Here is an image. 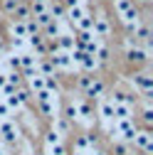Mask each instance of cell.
I'll return each instance as SVG.
<instances>
[{
    "mask_svg": "<svg viewBox=\"0 0 153 155\" xmlns=\"http://www.w3.org/2000/svg\"><path fill=\"white\" fill-rule=\"evenodd\" d=\"M74 155H84V153H82V150H79V153H74Z\"/></svg>",
    "mask_w": 153,
    "mask_h": 155,
    "instance_id": "obj_46",
    "label": "cell"
},
{
    "mask_svg": "<svg viewBox=\"0 0 153 155\" xmlns=\"http://www.w3.org/2000/svg\"><path fill=\"white\" fill-rule=\"evenodd\" d=\"M20 3H25V0H3V10H5L8 15H12V10L20 5Z\"/></svg>",
    "mask_w": 153,
    "mask_h": 155,
    "instance_id": "obj_30",
    "label": "cell"
},
{
    "mask_svg": "<svg viewBox=\"0 0 153 155\" xmlns=\"http://www.w3.org/2000/svg\"><path fill=\"white\" fill-rule=\"evenodd\" d=\"M121 22H124L126 27H136V25L141 22V12H138V8L131 5L126 12H121Z\"/></svg>",
    "mask_w": 153,
    "mask_h": 155,
    "instance_id": "obj_6",
    "label": "cell"
},
{
    "mask_svg": "<svg viewBox=\"0 0 153 155\" xmlns=\"http://www.w3.org/2000/svg\"><path fill=\"white\" fill-rule=\"evenodd\" d=\"M45 143H47V148H52V145H59V143H62V135L52 128V130H47V133H45Z\"/></svg>",
    "mask_w": 153,
    "mask_h": 155,
    "instance_id": "obj_23",
    "label": "cell"
},
{
    "mask_svg": "<svg viewBox=\"0 0 153 155\" xmlns=\"http://www.w3.org/2000/svg\"><path fill=\"white\" fill-rule=\"evenodd\" d=\"M0 155H5V150H3V148H0Z\"/></svg>",
    "mask_w": 153,
    "mask_h": 155,
    "instance_id": "obj_45",
    "label": "cell"
},
{
    "mask_svg": "<svg viewBox=\"0 0 153 155\" xmlns=\"http://www.w3.org/2000/svg\"><path fill=\"white\" fill-rule=\"evenodd\" d=\"M12 17H15V20H20V22H25L27 17H32V15H30V5H27V3H20V5L12 10Z\"/></svg>",
    "mask_w": 153,
    "mask_h": 155,
    "instance_id": "obj_20",
    "label": "cell"
},
{
    "mask_svg": "<svg viewBox=\"0 0 153 155\" xmlns=\"http://www.w3.org/2000/svg\"><path fill=\"white\" fill-rule=\"evenodd\" d=\"M27 81H30V94H37V91H42L45 89V76L40 74V71H32L30 76H27Z\"/></svg>",
    "mask_w": 153,
    "mask_h": 155,
    "instance_id": "obj_10",
    "label": "cell"
},
{
    "mask_svg": "<svg viewBox=\"0 0 153 155\" xmlns=\"http://www.w3.org/2000/svg\"><path fill=\"white\" fill-rule=\"evenodd\" d=\"M47 155H69V153H67V148L59 143V145H52V148H47Z\"/></svg>",
    "mask_w": 153,
    "mask_h": 155,
    "instance_id": "obj_35",
    "label": "cell"
},
{
    "mask_svg": "<svg viewBox=\"0 0 153 155\" xmlns=\"http://www.w3.org/2000/svg\"><path fill=\"white\" fill-rule=\"evenodd\" d=\"M54 130L59 133V135H64V133L69 130V121H67V118H57V126H54Z\"/></svg>",
    "mask_w": 153,
    "mask_h": 155,
    "instance_id": "obj_31",
    "label": "cell"
},
{
    "mask_svg": "<svg viewBox=\"0 0 153 155\" xmlns=\"http://www.w3.org/2000/svg\"><path fill=\"white\" fill-rule=\"evenodd\" d=\"M84 15H87V8H84V5H74V8H67V10H64V17H67L69 22H74V25L79 22Z\"/></svg>",
    "mask_w": 153,
    "mask_h": 155,
    "instance_id": "obj_11",
    "label": "cell"
},
{
    "mask_svg": "<svg viewBox=\"0 0 153 155\" xmlns=\"http://www.w3.org/2000/svg\"><path fill=\"white\" fill-rule=\"evenodd\" d=\"M25 42H27V45H30V47H32L37 54H40V57H45V52H47V40H45V37H42L40 32H37V35H30Z\"/></svg>",
    "mask_w": 153,
    "mask_h": 155,
    "instance_id": "obj_7",
    "label": "cell"
},
{
    "mask_svg": "<svg viewBox=\"0 0 153 155\" xmlns=\"http://www.w3.org/2000/svg\"><path fill=\"white\" fill-rule=\"evenodd\" d=\"M5 84H8V81H5V74H0V89H3Z\"/></svg>",
    "mask_w": 153,
    "mask_h": 155,
    "instance_id": "obj_42",
    "label": "cell"
},
{
    "mask_svg": "<svg viewBox=\"0 0 153 155\" xmlns=\"http://www.w3.org/2000/svg\"><path fill=\"white\" fill-rule=\"evenodd\" d=\"M87 96H89V99H101V96H104V81L101 79H94L91 86L87 89Z\"/></svg>",
    "mask_w": 153,
    "mask_h": 155,
    "instance_id": "obj_16",
    "label": "cell"
},
{
    "mask_svg": "<svg viewBox=\"0 0 153 155\" xmlns=\"http://www.w3.org/2000/svg\"><path fill=\"white\" fill-rule=\"evenodd\" d=\"M131 143L138 150H143V153H151L153 150V135H151V130H136V135H133Z\"/></svg>",
    "mask_w": 153,
    "mask_h": 155,
    "instance_id": "obj_4",
    "label": "cell"
},
{
    "mask_svg": "<svg viewBox=\"0 0 153 155\" xmlns=\"http://www.w3.org/2000/svg\"><path fill=\"white\" fill-rule=\"evenodd\" d=\"M99 113H101V118L111 121V118H114V104H111L109 99H104V101H101V106H99Z\"/></svg>",
    "mask_w": 153,
    "mask_h": 155,
    "instance_id": "obj_21",
    "label": "cell"
},
{
    "mask_svg": "<svg viewBox=\"0 0 153 155\" xmlns=\"http://www.w3.org/2000/svg\"><path fill=\"white\" fill-rule=\"evenodd\" d=\"M133 113V106H126V104H114V118H131Z\"/></svg>",
    "mask_w": 153,
    "mask_h": 155,
    "instance_id": "obj_18",
    "label": "cell"
},
{
    "mask_svg": "<svg viewBox=\"0 0 153 155\" xmlns=\"http://www.w3.org/2000/svg\"><path fill=\"white\" fill-rule=\"evenodd\" d=\"M133 86H136L143 96H151V91H153V76L151 74H146V71H141V74H133Z\"/></svg>",
    "mask_w": 153,
    "mask_h": 155,
    "instance_id": "obj_3",
    "label": "cell"
},
{
    "mask_svg": "<svg viewBox=\"0 0 153 155\" xmlns=\"http://www.w3.org/2000/svg\"><path fill=\"white\" fill-rule=\"evenodd\" d=\"M17 57H20V69H17V71H20V74H25V76H30L32 71H37V57L35 54H17Z\"/></svg>",
    "mask_w": 153,
    "mask_h": 155,
    "instance_id": "obj_5",
    "label": "cell"
},
{
    "mask_svg": "<svg viewBox=\"0 0 153 155\" xmlns=\"http://www.w3.org/2000/svg\"><path fill=\"white\" fill-rule=\"evenodd\" d=\"M94 57H97V62H99V64L109 62V47H106V45H99V49H97V54H94Z\"/></svg>",
    "mask_w": 153,
    "mask_h": 155,
    "instance_id": "obj_26",
    "label": "cell"
},
{
    "mask_svg": "<svg viewBox=\"0 0 153 155\" xmlns=\"http://www.w3.org/2000/svg\"><path fill=\"white\" fill-rule=\"evenodd\" d=\"M89 40H94V32H79V35H76V47L89 42Z\"/></svg>",
    "mask_w": 153,
    "mask_h": 155,
    "instance_id": "obj_36",
    "label": "cell"
},
{
    "mask_svg": "<svg viewBox=\"0 0 153 155\" xmlns=\"http://www.w3.org/2000/svg\"><path fill=\"white\" fill-rule=\"evenodd\" d=\"M25 30H27V37H30V35H37V32H40V27H37V22L32 20V17H27V20H25Z\"/></svg>",
    "mask_w": 153,
    "mask_h": 155,
    "instance_id": "obj_33",
    "label": "cell"
},
{
    "mask_svg": "<svg viewBox=\"0 0 153 155\" xmlns=\"http://www.w3.org/2000/svg\"><path fill=\"white\" fill-rule=\"evenodd\" d=\"M76 106V121H82V123H89L91 121V106L87 101H79V104H74Z\"/></svg>",
    "mask_w": 153,
    "mask_h": 155,
    "instance_id": "obj_12",
    "label": "cell"
},
{
    "mask_svg": "<svg viewBox=\"0 0 153 155\" xmlns=\"http://www.w3.org/2000/svg\"><path fill=\"white\" fill-rule=\"evenodd\" d=\"M15 96H17V101H20V106H22V104H27V101L32 99V94H30L27 89H15Z\"/></svg>",
    "mask_w": 153,
    "mask_h": 155,
    "instance_id": "obj_29",
    "label": "cell"
},
{
    "mask_svg": "<svg viewBox=\"0 0 153 155\" xmlns=\"http://www.w3.org/2000/svg\"><path fill=\"white\" fill-rule=\"evenodd\" d=\"M10 35H12V40H27L25 22H20V20H12V25H10Z\"/></svg>",
    "mask_w": 153,
    "mask_h": 155,
    "instance_id": "obj_15",
    "label": "cell"
},
{
    "mask_svg": "<svg viewBox=\"0 0 153 155\" xmlns=\"http://www.w3.org/2000/svg\"><path fill=\"white\" fill-rule=\"evenodd\" d=\"M57 49L72 52V49H76V40H74L72 35H59V37H57Z\"/></svg>",
    "mask_w": 153,
    "mask_h": 155,
    "instance_id": "obj_13",
    "label": "cell"
},
{
    "mask_svg": "<svg viewBox=\"0 0 153 155\" xmlns=\"http://www.w3.org/2000/svg\"><path fill=\"white\" fill-rule=\"evenodd\" d=\"M91 32H94V37H99V40H106V37L111 35V22H109V17L99 12L97 17H94V27H91Z\"/></svg>",
    "mask_w": 153,
    "mask_h": 155,
    "instance_id": "obj_2",
    "label": "cell"
},
{
    "mask_svg": "<svg viewBox=\"0 0 153 155\" xmlns=\"http://www.w3.org/2000/svg\"><path fill=\"white\" fill-rule=\"evenodd\" d=\"M148 35H151L148 25H136L133 27V37H138V40H148Z\"/></svg>",
    "mask_w": 153,
    "mask_h": 155,
    "instance_id": "obj_25",
    "label": "cell"
},
{
    "mask_svg": "<svg viewBox=\"0 0 153 155\" xmlns=\"http://www.w3.org/2000/svg\"><path fill=\"white\" fill-rule=\"evenodd\" d=\"M91 81H94V76H91V74H82V76H79V81H76V84H79V89H82V91L87 94V89L91 86Z\"/></svg>",
    "mask_w": 153,
    "mask_h": 155,
    "instance_id": "obj_27",
    "label": "cell"
},
{
    "mask_svg": "<svg viewBox=\"0 0 153 155\" xmlns=\"http://www.w3.org/2000/svg\"><path fill=\"white\" fill-rule=\"evenodd\" d=\"M37 64H40V74H42V76H54L57 69H54V64L49 62V57H47V59H42V62H37Z\"/></svg>",
    "mask_w": 153,
    "mask_h": 155,
    "instance_id": "obj_24",
    "label": "cell"
},
{
    "mask_svg": "<svg viewBox=\"0 0 153 155\" xmlns=\"http://www.w3.org/2000/svg\"><path fill=\"white\" fill-rule=\"evenodd\" d=\"M114 5H116V12L121 15V12H126V10H128L133 3H131V0H114Z\"/></svg>",
    "mask_w": 153,
    "mask_h": 155,
    "instance_id": "obj_34",
    "label": "cell"
},
{
    "mask_svg": "<svg viewBox=\"0 0 153 155\" xmlns=\"http://www.w3.org/2000/svg\"><path fill=\"white\" fill-rule=\"evenodd\" d=\"M42 37H45V40H54V37H59V25H57V20H49L42 27Z\"/></svg>",
    "mask_w": 153,
    "mask_h": 155,
    "instance_id": "obj_17",
    "label": "cell"
},
{
    "mask_svg": "<svg viewBox=\"0 0 153 155\" xmlns=\"http://www.w3.org/2000/svg\"><path fill=\"white\" fill-rule=\"evenodd\" d=\"M64 118H67V121H76V106H74L72 101H69L67 108H64Z\"/></svg>",
    "mask_w": 153,
    "mask_h": 155,
    "instance_id": "obj_32",
    "label": "cell"
},
{
    "mask_svg": "<svg viewBox=\"0 0 153 155\" xmlns=\"http://www.w3.org/2000/svg\"><path fill=\"white\" fill-rule=\"evenodd\" d=\"M35 3H49V0H35Z\"/></svg>",
    "mask_w": 153,
    "mask_h": 155,
    "instance_id": "obj_44",
    "label": "cell"
},
{
    "mask_svg": "<svg viewBox=\"0 0 153 155\" xmlns=\"http://www.w3.org/2000/svg\"><path fill=\"white\" fill-rule=\"evenodd\" d=\"M109 101H111V104H126V106H133V104H136V99H131V96L124 94V91H114Z\"/></svg>",
    "mask_w": 153,
    "mask_h": 155,
    "instance_id": "obj_19",
    "label": "cell"
},
{
    "mask_svg": "<svg viewBox=\"0 0 153 155\" xmlns=\"http://www.w3.org/2000/svg\"><path fill=\"white\" fill-rule=\"evenodd\" d=\"M0 91H3V96H12V94H15V86H10V84H5V86L0 89Z\"/></svg>",
    "mask_w": 153,
    "mask_h": 155,
    "instance_id": "obj_40",
    "label": "cell"
},
{
    "mask_svg": "<svg viewBox=\"0 0 153 155\" xmlns=\"http://www.w3.org/2000/svg\"><path fill=\"white\" fill-rule=\"evenodd\" d=\"M94 155H104V153H94Z\"/></svg>",
    "mask_w": 153,
    "mask_h": 155,
    "instance_id": "obj_47",
    "label": "cell"
},
{
    "mask_svg": "<svg viewBox=\"0 0 153 155\" xmlns=\"http://www.w3.org/2000/svg\"><path fill=\"white\" fill-rule=\"evenodd\" d=\"M79 67L84 69V74H91V71H97L99 62H97V57H94V54H87V52H84V57H82V62H79Z\"/></svg>",
    "mask_w": 153,
    "mask_h": 155,
    "instance_id": "obj_14",
    "label": "cell"
},
{
    "mask_svg": "<svg viewBox=\"0 0 153 155\" xmlns=\"http://www.w3.org/2000/svg\"><path fill=\"white\" fill-rule=\"evenodd\" d=\"M62 5H64V8H74V5H82V0H64Z\"/></svg>",
    "mask_w": 153,
    "mask_h": 155,
    "instance_id": "obj_41",
    "label": "cell"
},
{
    "mask_svg": "<svg viewBox=\"0 0 153 155\" xmlns=\"http://www.w3.org/2000/svg\"><path fill=\"white\" fill-rule=\"evenodd\" d=\"M131 3H133V5H136V3H148V0H131Z\"/></svg>",
    "mask_w": 153,
    "mask_h": 155,
    "instance_id": "obj_43",
    "label": "cell"
},
{
    "mask_svg": "<svg viewBox=\"0 0 153 155\" xmlns=\"http://www.w3.org/2000/svg\"><path fill=\"white\" fill-rule=\"evenodd\" d=\"M116 135H121V140L131 143L133 135H136V123H133V118H119L116 121Z\"/></svg>",
    "mask_w": 153,
    "mask_h": 155,
    "instance_id": "obj_1",
    "label": "cell"
},
{
    "mask_svg": "<svg viewBox=\"0 0 153 155\" xmlns=\"http://www.w3.org/2000/svg\"><path fill=\"white\" fill-rule=\"evenodd\" d=\"M141 116H143V121H146V123H153V111H151V108H143Z\"/></svg>",
    "mask_w": 153,
    "mask_h": 155,
    "instance_id": "obj_39",
    "label": "cell"
},
{
    "mask_svg": "<svg viewBox=\"0 0 153 155\" xmlns=\"http://www.w3.org/2000/svg\"><path fill=\"white\" fill-rule=\"evenodd\" d=\"M8 64L17 71V69H20V57H17V54H15V57H10V59H8Z\"/></svg>",
    "mask_w": 153,
    "mask_h": 155,
    "instance_id": "obj_38",
    "label": "cell"
},
{
    "mask_svg": "<svg viewBox=\"0 0 153 155\" xmlns=\"http://www.w3.org/2000/svg\"><path fill=\"white\" fill-rule=\"evenodd\" d=\"M0 135L5 143H15L17 140V128L12 126V121H0Z\"/></svg>",
    "mask_w": 153,
    "mask_h": 155,
    "instance_id": "obj_8",
    "label": "cell"
},
{
    "mask_svg": "<svg viewBox=\"0 0 153 155\" xmlns=\"http://www.w3.org/2000/svg\"><path fill=\"white\" fill-rule=\"evenodd\" d=\"M32 155H42V153H32Z\"/></svg>",
    "mask_w": 153,
    "mask_h": 155,
    "instance_id": "obj_48",
    "label": "cell"
},
{
    "mask_svg": "<svg viewBox=\"0 0 153 155\" xmlns=\"http://www.w3.org/2000/svg\"><path fill=\"white\" fill-rule=\"evenodd\" d=\"M76 27H79V32H91V27H94V15H84L79 22H76Z\"/></svg>",
    "mask_w": 153,
    "mask_h": 155,
    "instance_id": "obj_22",
    "label": "cell"
},
{
    "mask_svg": "<svg viewBox=\"0 0 153 155\" xmlns=\"http://www.w3.org/2000/svg\"><path fill=\"white\" fill-rule=\"evenodd\" d=\"M32 20L37 22V27L42 30V27H45V25H47L49 20H54V17H52V12H42V15H37V17H32Z\"/></svg>",
    "mask_w": 153,
    "mask_h": 155,
    "instance_id": "obj_28",
    "label": "cell"
},
{
    "mask_svg": "<svg viewBox=\"0 0 153 155\" xmlns=\"http://www.w3.org/2000/svg\"><path fill=\"white\" fill-rule=\"evenodd\" d=\"M0 118H3V121H8V118H10V108H8V104H5V101H0Z\"/></svg>",
    "mask_w": 153,
    "mask_h": 155,
    "instance_id": "obj_37",
    "label": "cell"
},
{
    "mask_svg": "<svg viewBox=\"0 0 153 155\" xmlns=\"http://www.w3.org/2000/svg\"><path fill=\"white\" fill-rule=\"evenodd\" d=\"M126 59H128V62H133V64H143V62H148V49L128 47V52H126Z\"/></svg>",
    "mask_w": 153,
    "mask_h": 155,
    "instance_id": "obj_9",
    "label": "cell"
}]
</instances>
